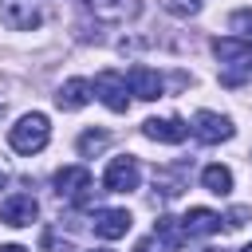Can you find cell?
Listing matches in <instances>:
<instances>
[{"label":"cell","mask_w":252,"mask_h":252,"mask_svg":"<svg viewBox=\"0 0 252 252\" xmlns=\"http://www.w3.org/2000/svg\"><path fill=\"white\" fill-rule=\"evenodd\" d=\"M228 28H232L240 39H248V43H252V8H240V12H232V16H228Z\"/></svg>","instance_id":"cell-19"},{"label":"cell","mask_w":252,"mask_h":252,"mask_svg":"<svg viewBox=\"0 0 252 252\" xmlns=\"http://www.w3.org/2000/svg\"><path fill=\"white\" fill-rule=\"evenodd\" d=\"M51 138V126H47V114H24L12 130H8V142L16 154H39Z\"/></svg>","instance_id":"cell-2"},{"label":"cell","mask_w":252,"mask_h":252,"mask_svg":"<svg viewBox=\"0 0 252 252\" xmlns=\"http://www.w3.org/2000/svg\"><path fill=\"white\" fill-rule=\"evenodd\" d=\"M154 185L161 189V197H177L185 189V165H173V169H154Z\"/></svg>","instance_id":"cell-15"},{"label":"cell","mask_w":252,"mask_h":252,"mask_svg":"<svg viewBox=\"0 0 252 252\" xmlns=\"http://www.w3.org/2000/svg\"><path fill=\"white\" fill-rule=\"evenodd\" d=\"M154 236L173 252L181 240H185V228H181V220H173V217H158V224H154Z\"/></svg>","instance_id":"cell-16"},{"label":"cell","mask_w":252,"mask_h":252,"mask_svg":"<svg viewBox=\"0 0 252 252\" xmlns=\"http://www.w3.org/2000/svg\"><path fill=\"white\" fill-rule=\"evenodd\" d=\"M94 16H102V20H122L126 12H134V4L130 0H83Z\"/></svg>","instance_id":"cell-17"},{"label":"cell","mask_w":252,"mask_h":252,"mask_svg":"<svg viewBox=\"0 0 252 252\" xmlns=\"http://www.w3.org/2000/svg\"><path fill=\"white\" fill-rule=\"evenodd\" d=\"M181 228H185V236L220 232V213H213V209H189V213L181 217Z\"/></svg>","instance_id":"cell-13"},{"label":"cell","mask_w":252,"mask_h":252,"mask_svg":"<svg viewBox=\"0 0 252 252\" xmlns=\"http://www.w3.org/2000/svg\"><path fill=\"white\" fill-rule=\"evenodd\" d=\"M4 185H8V173H4V169H0V189H4Z\"/></svg>","instance_id":"cell-25"},{"label":"cell","mask_w":252,"mask_h":252,"mask_svg":"<svg viewBox=\"0 0 252 252\" xmlns=\"http://www.w3.org/2000/svg\"><path fill=\"white\" fill-rule=\"evenodd\" d=\"M35 197L32 193H12L4 205H0V220L4 224H12V228H24V224H32L35 220Z\"/></svg>","instance_id":"cell-9"},{"label":"cell","mask_w":252,"mask_h":252,"mask_svg":"<svg viewBox=\"0 0 252 252\" xmlns=\"http://www.w3.org/2000/svg\"><path fill=\"white\" fill-rule=\"evenodd\" d=\"M0 20L12 32H32L39 28L43 12H39V0H0Z\"/></svg>","instance_id":"cell-5"},{"label":"cell","mask_w":252,"mask_h":252,"mask_svg":"<svg viewBox=\"0 0 252 252\" xmlns=\"http://www.w3.org/2000/svg\"><path fill=\"white\" fill-rule=\"evenodd\" d=\"M126 83H130V94H138V98H161V75L158 71H150V67H130V75H126Z\"/></svg>","instance_id":"cell-11"},{"label":"cell","mask_w":252,"mask_h":252,"mask_svg":"<svg viewBox=\"0 0 252 252\" xmlns=\"http://www.w3.org/2000/svg\"><path fill=\"white\" fill-rule=\"evenodd\" d=\"M240 252H252V244H248V248H240Z\"/></svg>","instance_id":"cell-29"},{"label":"cell","mask_w":252,"mask_h":252,"mask_svg":"<svg viewBox=\"0 0 252 252\" xmlns=\"http://www.w3.org/2000/svg\"><path fill=\"white\" fill-rule=\"evenodd\" d=\"M138 181H142L138 158H114V161L106 165V173H102V185H106L110 193H134Z\"/></svg>","instance_id":"cell-3"},{"label":"cell","mask_w":252,"mask_h":252,"mask_svg":"<svg viewBox=\"0 0 252 252\" xmlns=\"http://www.w3.org/2000/svg\"><path fill=\"white\" fill-rule=\"evenodd\" d=\"M213 55L220 59V83L224 87H240L244 79H252V43L240 35H224L213 39Z\"/></svg>","instance_id":"cell-1"},{"label":"cell","mask_w":252,"mask_h":252,"mask_svg":"<svg viewBox=\"0 0 252 252\" xmlns=\"http://www.w3.org/2000/svg\"><path fill=\"white\" fill-rule=\"evenodd\" d=\"M244 220H248V209H244V205L228 209V217H224V224H228V228H244Z\"/></svg>","instance_id":"cell-21"},{"label":"cell","mask_w":252,"mask_h":252,"mask_svg":"<svg viewBox=\"0 0 252 252\" xmlns=\"http://www.w3.org/2000/svg\"><path fill=\"white\" fill-rule=\"evenodd\" d=\"M193 138L197 142H205V146H217V142H228L232 134H236V126L224 118V114H213V110H201L197 118H193Z\"/></svg>","instance_id":"cell-6"},{"label":"cell","mask_w":252,"mask_h":252,"mask_svg":"<svg viewBox=\"0 0 252 252\" xmlns=\"http://www.w3.org/2000/svg\"><path fill=\"white\" fill-rule=\"evenodd\" d=\"M161 8L173 12V16H197V12H201L197 0H161Z\"/></svg>","instance_id":"cell-20"},{"label":"cell","mask_w":252,"mask_h":252,"mask_svg":"<svg viewBox=\"0 0 252 252\" xmlns=\"http://www.w3.org/2000/svg\"><path fill=\"white\" fill-rule=\"evenodd\" d=\"M0 252H28V248H20V244H0Z\"/></svg>","instance_id":"cell-24"},{"label":"cell","mask_w":252,"mask_h":252,"mask_svg":"<svg viewBox=\"0 0 252 252\" xmlns=\"http://www.w3.org/2000/svg\"><path fill=\"white\" fill-rule=\"evenodd\" d=\"M94 94L114 110V114H122L126 106H130V94H126V75H118V71H98L94 75Z\"/></svg>","instance_id":"cell-7"},{"label":"cell","mask_w":252,"mask_h":252,"mask_svg":"<svg viewBox=\"0 0 252 252\" xmlns=\"http://www.w3.org/2000/svg\"><path fill=\"white\" fill-rule=\"evenodd\" d=\"M201 252H224V248H201Z\"/></svg>","instance_id":"cell-26"},{"label":"cell","mask_w":252,"mask_h":252,"mask_svg":"<svg viewBox=\"0 0 252 252\" xmlns=\"http://www.w3.org/2000/svg\"><path fill=\"white\" fill-rule=\"evenodd\" d=\"M201 185H205L209 193H217V197H228V193H232V173H228L224 165H205V169H201Z\"/></svg>","instance_id":"cell-14"},{"label":"cell","mask_w":252,"mask_h":252,"mask_svg":"<svg viewBox=\"0 0 252 252\" xmlns=\"http://www.w3.org/2000/svg\"><path fill=\"white\" fill-rule=\"evenodd\" d=\"M130 224H134V217H130L126 209H98L94 220H91L94 236H102V240H118V236H126Z\"/></svg>","instance_id":"cell-8"},{"label":"cell","mask_w":252,"mask_h":252,"mask_svg":"<svg viewBox=\"0 0 252 252\" xmlns=\"http://www.w3.org/2000/svg\"><path fill=\"white\" fill-rule=\"evenodd\" d=\"M134 252H169V248H165L158 236H146V240H138V248H134Z\"/></svg>","instance_id":"cell-23"},{"label":"cell","mask_w":252,"mask_h":252,"mask_svg":"<svg viewBox=\"0 0 252 252\" xmlns=\"http://www.w3.org/2000/svg\"><path fill=\"white\" fill-rule=\"evenodd\" d=\"M4 110H8V106H4V98H0V118H4Z\"/></svg>","instance_id":"cell-27"},{"label":"cell","mask_w":252,"mask_h":252,"mask_svg":"<svg viewBox=\"0 0 252 252\" xmlns=\"http://www.w3.org/2000/svg\"><path fill=\"white\" fill-rule=\"evenodd\" d=\"M91 83L87 79H67L63 87H59V94H55V106L59 110H83L87 102H91Z\"/></svg>","instance_id":"cell-12"},{"label":"cell","mask_w":252,"mask_h":252,"mask_svg":"<svg viewBox=\"0 0 252 252\" xmlns=\"http://www.w3.org/2000/svg\"><path fill=\"white\" fill-rule=\"evenodd\" d=\"M142 134H146L150 142H165V146H177V142H185L189 126H185L181 118H146V122H142Z\"/></svg>","instance_id":"cell-10"},{"label":"cell","mask_w":252,"mask_h":252,"mask_svg":"<svg viewBox=\"0 0 252 252\" xmlns=\"http://www.w3.org/2000/svg\"><path fill=\"white\" fill-rule=\"evenodd\" d=\"M43 248H47V252H75L67 240H55V232H47V236H43Z\"/></svg>","instance_id":"cell-22"},{"label":"cell","mask_w":252,"mask_h":252,"mask_svg":"<svg viewBox=\"0 0 252 252\" xmlns=\"http://www.w3.org/2000/svg\"><path fill=\"white\" fill-rule=\"evenodd\" d=\"M106 146H110V134H106V130H87V134L79 138V154H83V158H94V154H102Z\"/></svg>","instance_id":"cell-18"},{"label":"cell","mask_w":252,"mask_h":252,"mask_svg":"<svg viewBox=\"0 0 252 252\" xmlns=\"http://www.w3.org/2000/svg\"><path fill=\"white\" fill-rule=\"evenodd\" d=\"M94 252H110V248H94Z\"/></svg>","instance_id":"cell-28"},{"label":"cell","mask_w":252,"mask_h":252,"mask_svg":"<svg viewBox=\"0 0 252 252\" xmlns=\"http://www.w3.org/2000/svg\"><path fill=\"white\" fill-rule=\"evenodd\" d=\"M55 193L67 197V201H75V205H87V197H91V169H83V165H63V169L55 173Z\"/></svg>","instance_id":"cell-4"}]
</instances>
